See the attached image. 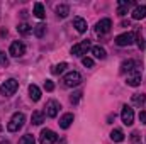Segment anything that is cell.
<instances>
[{"label":"cell","instance_id":"1","mask_svg":"<svg viewBox=\"0 0 146 144\" xmlns=\"http://www.w3.org/2000/svg\"><path fill=\"white\" fill-rule=\"evenodd\" d=\"M17 88H19V81L14 80V78H9V80H5L2 83L0 93H2V97H10V95H14L17 92Z\"/></svg>","mask_w":146,"mask_h":144},{"label":"cell","instance_id":"2","mask_svg":"<svg viewBox=\"0 0 146 144\" xmlns=\"http://www.w3.org/2000/svg\"><path fill=\"white\" fill-rule=\"evenodd\" d=\"M24 122H26V115H24L22 112H17V114H14V115H12V119L9 120L7 129H9L10 132H17V131L24 126Z\"/></svg>","mask_w":146,"mask_h":144},{"label":"cell","instance_id":"3","mask_svg":"<svg viewBox=\"0 0 146 144\" xmlns=\"http://www.w3.org/2000/svg\"><path fill=\"white\" fill-rule=\"evenodd\" d=\"M63 83H65V87H78L80 83H82V75L78 71H70L66 73L65 76H63Z\"/></svg>","mask_w":146,"mask_h":144},{"label":"cell","instance_id":"4","mask_svg":"<svg viewBox=\"0 0 146 144\" xmlns=\"http://www.w3.org/2000/svg\"><path fill=\"white\" fill-rule=\"evenodd\" d=\"M58 139L56 132L51 131V129H42L41 131V136H39V143L41 144H54Z\"/></svg>","mask_w":146,"mask_h":144},{"label":"cell","instance_id":"5","mask_svg":"<svg viewBox=\"0 0 146 144\" xmlns=\"http://www.w3.org/2000/svg\"><path fill=\"white\" fill-rule=\"evenodd\" d=\"M9 54L14 56V58H21V56H24V54H26V46H24V42H21V41H14V42L10 44Z\"/></svg>","mask_w":146,"mask_h":144},{"label":"cell","instance_id":"6","mask_svg":"<svg viewBox=\"0 0 146 144\" xmlns=\"http://www.w3.org/2000/svg\"><path fill=\"white\" fill-rule=\"evenodd\" d=\"M88 49H92L90 41H82V42L75 44V46L72 48V54L73 56H83V54H87Z\"/></svg>","mask_w":146,"mask_h":144},{"label":"cell","instance_id":"7","mask_svg":"<svg viewBox=\"0 0 146 144\" xmlns=\"http://www.w3.org/2000/svg\"><path fill=\"white\" fill-rule=\"evenodd\" d=\"M110 27H112V20H110V19H100V20L95 24V32H97L99 36H104V34H107L110 31Z\"/></svg>","mask_w":146,"mask_h":144},{"label":"cell","instance_id":"8","mask_svg":"<svg viewBox=\"0 0 146 144\" xmlns=\"http://www.w3.org/2000/svg\"><path fill=\"white\" fill-rule=\"evenodd\" d=\"M121 119H122V122L126 126H133V122H134V110L129 105H124L122 112H121Z\"/></svg>","mask_w":146,"mask_h":144},{"label":"cell","instance_id":"9","mask_svg":"<svg viewBox=\"0 0 146 144\" xmlns=\"http://www.w3.org/2000/svg\"><path fill=\"white\" fill-rule=\"evenodd\" d=\"M133 42H134V34H133V32H124V34H121V36L115 37V44L121 46V48L131 46Z\"/></svg>","mask_w":146,"mask_h":144},{"label":"cell","instance_id":"10","mask_svg":"<svg viewBox=\"0 0 146 144\" xmlns=\"http://www.w3.org/2000/svg\"><path fill=\"white\" fill-rule=\"evenodd\" d=\"M129 87H138L139 83H141V70L138 68V70H134V71H131L127 75V81H126Z\"/></svg>","mask_w":146,"mask_h":144},{"label":"cell","instance_id":"11","mask_svg":"<svg viewBox=\"0 0 146 144\" xmlns=\"http://www.w3.org/2000/svg\"><path fill=\"white\" fill-rule=\"evenodd\" d=\"M58 112H60V104H58L56 100H49V102L46 104V115H48V117L54 119V117L58 115Z\"/></svg>","mask_w":146,"mask_h":144},{"label":"cell","instance_id":"12","mask_svg":"<svg viewBox=\"0 0 146 144\" xmlns=\"http://www.w3.org/2000/svg\"><path fill=\"white\" fill-rule=\"evenodd\" d=\"M139 68V63L138 61H134V59H127V61H122V65H121V73H129L134 71V70H138Z\"/></svg>","mask_w":146,"mask_h":144},{"label":"cell","instance_id":"13","mask_svg":"<svg viewBox=\"0 0 146 144\" xmlns=\"http://www.w3.org/2000/svg\"><path fill=\"white\" fill-rule=\"evenodd\" d=\"M73 27L76 29V32L83 34V32L87 31V22H85L82 17H75V19H73Z\"/></svg>","mask_w":146,"mask_h":144},{"label":"cell","instance_id":"14","mask_svg":"<svg viewBox=\"0 0 146 144\" xmlns=\"http://www.w3.org/2000/svg\"><path fill=\"white\" fill-rule=\"evenodd\" d=\"M146 17V5H138V7H134V10H133V19L134 20H141V19H145Z\"/></svg>","mask_w":146,"mask_h":144},{"label":"cell","instance_id":"15","mask_svg":"<svg viewBox=\"0 0 146 144\" xmlns=\"http://www.w3.org/2000/svg\"><path fill=\"white\" fill-rule=\"evenodd\" d=\"M131 5H134V2H131V0H121L119 2V9H117V14L119 15H126Z\"/></svg>","mask_w":146,"mask_h":144},{"label":"cell","instance_id":"16","mask_svg":"<svg viewBox=\"0 0 146 144\" xmlns=\"http://www.w3.org/2000/svg\"><path fill=\"white\" fill-rule=\"evenodd\" d=\"M72 122H73V114H65L61 119H60V127L61 129H68L70 126H72Z\"/></svg>","mask_w":146,"mask_h":144},{"label":"cell","instance_id":"17","mask_svg":"<svg viewBox=\"0 0 146 144\" xmlns=\"http://www.w3.org/2000/svg\"><path fill=\"white\" fill-rule=\"evenodd\" d=\"M29 97H31L33 102H37V100L41 98V90H39L37 85H31V87H29Z\"/></svg>","mask_w":146,"mask_h":144},{"label":"cell","instance_id":"18","mask_svg":"<svg viewBox=\"0 0 146 144\" xmlns=\"http://www.w3.org/2000/svg\"><path fill=\"white\" fill-rule=\"evenodd\" d=\"M92 54H94L97 59H106V56H107L106 49L100 48V46H94V48H92Z\"/></svg>","mask_w":146,"mask_h":144},{"label":"cell","instance_id":"19","mask_svg":"<svg viewBox=\"0 0 146 144\" xmlns=\"http://www.w3.org/2000/svg\"><path fill=\"white\" fill-rule=\"evenodd\" d=\"M33 14L36 15L37 19H44V17H46V12H44V5H42L41 2L34 3V12H33Z\"/></svg>","mask_w":146,"mask_h":144},{"label":"cell","instance_id":"20","mask_svg":"<svg viewBox=\"0 0 146 144\" xmlns=\"http://www.w3.org/2000/svg\"><path fill=\"white\" fill-rule=\"evenodd\" d=\"M31 120H33V124H34V126H41V124L44 122V114H42V112H39V110L33 112Z\"/></svg>","mask_w":146,"mask_h":144},{"label":"cell","instance_id":"21","mask_svg":"<svg viewBox=\"0 0 146 144\" xmlns=\"http://www.w3.org/2000/svg\"><path fill=\"white\" fill-rule=\"evenodd\" d=\"M33 32H34L36 37H42L44 34H46V24H42V22L36 24V26L33 27Z\"/></svg>","mask_w":146,"mask_h":144},{"label":"cell","instance_id":"22","mask_svg":"<svg viewBox=\"0 0 146 144\" xmlns=\"http://www.w3.org/2000/svg\"><path fill=\"white\" fill-rule=\"evenodd\" d=\"M110 139H112L114 143H122V141H124V132H122L121 129H114V131L110 132Z\"/></svg>","mask_w":146,"mask_h":144},{"label":"cell","instance_id":"23","mask_svg":"<svg viewBox=\"0 0 146 144\" xmlns=\"http://www.w3.org/2000/svg\"><path fill=\"white\" fill-rule=\"evenodd\" d=\"M131 102H133V105H138V107H141V105L146 102V95H145V93H136V95H133Z\"/></svg>","mask_w":146,"mask_h":144},{"label":"cell","instance_id":"24","mask_svg":"<svg viewBox=\"0 0 146 144\" xmlns=\"http://www.w3.org/2000/svg\"><path fill=\"white\" fill-rule=\"evenodd\" d=\"M17 31H19L22 36H27V34H31V32H33V27H31L27 22H22V24H19V26H17Z\"/></svg>","mask_w":146,"mask_h":144},{"label":"cell","instance_id":"25","mask_svg":"<svg viewBox=\"0 0 146 144\" xmlns=\"http://www.w3.org/2000/svg\"><path fill=\"white\" fill-rule=\"evenodd\" d=\"M56 14H58L60 17H66V15L70 14V7H68V5H65V3H61V5H58V7H56Z\"/></svg>","mask_w":146,"mask_h":144},{"label":"cell","instance_id":"26","mask_svg":"<svg viewBox=\"0 0 146 144\" xmlns=\"http://www.w3.org/2000/svg\"><path fill=\"white\" fill-rule=\"evenodd\" d=\"M66 68H68V65H66V63H60V65H54V66L51 68V73H53V75H61Z\"/></svg>","mask_w":146,"mask_h":144},{"label":"cell","instance_id":"27","mask_svg":"<svg viewBox=\"0 0 146 144\" xmlns=\"http://www.w3.org/2000/svg\"><path fill=\"white\" fill-rule=\"evenodd\" d=\"M19 144H36V141H34L33 134H26V136H22V137H21Z\"/></svg>","mask_w":146,"mask_h":144},{"label":"cell","instance_id":"28","mask_svg":"<svg viewBox=\"0 0 146 144\" xmlns=\"http://www.w3.org/2000/svg\"><path fill=\"white\" fill-rule=\"evenodd\" d=\"M82 63H83L85 68H92V66H94V59H92V58H83Z\"/></svg>","mask_w":146,"mask_h":144},{"label":"cell","instance_id":"29","mask_svg":"<svg viewBox=\"0 0 146 144\" xmlns=\"http://www.w3.org/2000/svg\"><path fill=\"white\" fill-rule=\"evenodd\" d=\"M44 88H46V92H53L54 90V83L51 80H46L44 81Z\"/></svg>","mask_w":146,"mask_h":144},{"label":"cell","instance_id":"30","mask_svg":"<svg viewBox=\"0 0 146 144\" xmlns=\"http://www.w3.org/2000/svg\"><path fill=\"white\" fill-rule=\"evenodd\" d=\"M80 98H82V92H75L70 100H72V104H78V100H80Z\"/></svg>","mask_w":146,"mask_h":144},{"label":"cell","instance_id":"31","mask_svg":"<svg viewBox=\"0 0 146 144\" xmlns=\"http://www.w3.org/2000/svg\"><path fill=\"white\" fill-rule=\"evenodd\" d=\"M0 65H2V66H7V65H9V59H7V56H5L3 51H0Z\"/></svg>","mask_w":146,"mask_h":144},{"label":"cell","instance_id":"32","mask_svg":"<svg viewBox=\"0 0 146 144\" xmlns=\"http://www.w3.org/2000/svg\"><path fill=\"white\" fill-rule=\"evenodd\" d=\"M139 120H141V124H146V112L145 110L139 112Z\"/></svg>","mask_w":146,"mask_h":144},{"label":"cell","instance_id":"33","mask_svg":"<svg viewBox=\"0 0 146 144\" xmlns=\"http://www.w3.org/2000/svg\"><path fill=\"white\" fill-rule=\"evenodd\" d=\"M138 139H139V134H138V132H133V134H131V141H133V143H138Z\"/></svg>","mask_w":146,"mask_h":144},{"label":"cell","instance_id":"34","mask_svg":"<svg viewBox=\"0 0 146 144\" xmlns=\"http://www.w3.org/2000/svg\"><path fill=\"white\" fill-rule=\"evenodd\" d=\"M138 48H139V49H143V48H145V41H143L141 37H138Z\"/></svg>","mask_w":146,"mask_h":144},{"label":"cell","instance_id":"35","mask_svg":"<svg viewBox=\"0 0 146 144\" xmlns=\"http://www.w3.org/2000/svg\"><path fill=\"white\" fill-rule=\"evenodd\" d=\"M2 129H3V127H2V124H0V131H2Z\"/></svg>","mask_w":146,"mask_h":144}]
</instances>
